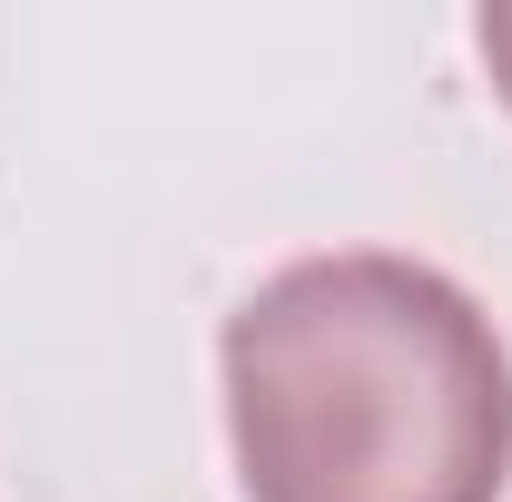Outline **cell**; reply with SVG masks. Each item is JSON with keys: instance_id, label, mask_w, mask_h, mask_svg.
<instances>
[{"instance_id": "1", "label": "cell", "mask_w": 512, "mask_h": 502, "mask_svg": "<svg viewBox=\"0 0 512 502\" xmlns=\"http://www.w3.org/2000/svg\"><path fill=\"white\" fill-rule=\"evenodd\" d=\"M247 502H503L512 355L473 286L394 247L256 276L217 325Z\"/></svg>"}, {"instance_id": "2", "label": "cell", "mask_w": 512, "mask_h": 502, "mask_svg": "<svg viewBox=\"0 0 512 502\" xmlns=\"http://www.w3.org/2000/svg\"><path fill=\"white\" fill-rule=\"evenodd\" d=\"M473 50H483V69H493V99L512 109V0L473 10Z\"/></svg>"}]
</instances>
